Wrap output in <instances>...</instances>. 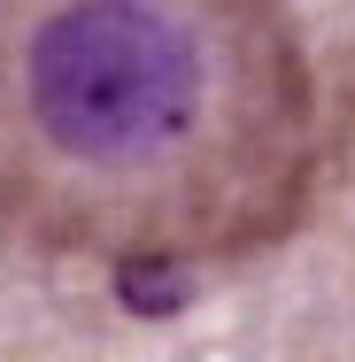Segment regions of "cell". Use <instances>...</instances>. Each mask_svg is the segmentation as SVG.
I'll return each mask as SVG.
<instances>
[{
    "label": "cell",
    "mask_w": 355,
    "mask_h": 362,
    "mask_svg": "<svg viewBox=\"0 0 355 362\" xmlns=\"http://www.w3.org/2000/svg\"><path fill=\"white\" fill-rule=\"evenodd\" d=\"M317 70L293 0H0V239L201 270L301 231Z\"/></svg>",
    "instance_id": "obj_1"
}]
</instances>
